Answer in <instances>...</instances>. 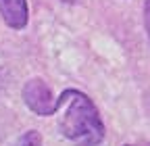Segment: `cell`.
I'll list each match as a JSON object with an SVG mask.
<instances>
[{
    "instance_id": "6da1fadb",
    "label": "cell",
    "mask_w": 150,
    "mask_h": 146,
    "mask_svg": "<svg viewBox=\"0 0 150 146\" xmlns=\"http://www.w3.org/2000/svg\"><path fill=\"white\" fill-rule=\"evenodd\" d=\"M56 113L61 136L75 146H100L106 136V127L98 106L81 90L69 88L56 96Z\"/></svg>"
},
{
    "instance_id": "7a4b0ae2",
    "label": "cell",
    "mask_w": 150,
    "mask_h": 146,
    "mask_svg": "<svg viewBox=\"0 0 150 146\" xmlns=\"http://www.w3.org/2000/svg\"><path fill=\"white\" fill-rule=\"evenodd\" d=\"M23 102L31 113H35L38 117H48V115H56V96L52 94L50 86L42 79V77H31L25 82L23 86Z\"/></svg>"
},
{
    "instance_id": "3957f363",
    "label": "cell",
    "mask_w": 150,
    "mask_h": 146,
    "mask_svg": "<svg viewBox=\"0 0 150 146\" xmlns=\"http://www.w3.org/2000/svg\"><path fill=\"white\" fill-rule=\"evenodd\" d=\"M0 15L11 29H25L29 21L27 0H0Z\"/></svg>"
},
{
    "instance_id": "277c9868",
    "label": "cell",
    "mask_w": 150,
    "mask_h": 146,
    "mask_svg": "<svg viewBox=\"0 0 150 146\" xmlns=\"http://www.w3.org/2000/svg\"><path fill=\"white\" fill-rule=\"evenodd\" d=\"M19 146H42V134L38 130H29L19 138Z\"/></svg>"
},
{
    "instance_id": "5b68a950",
    "label": "cell",
    "mask_w": 150,
    "mask_h": 146,
    "mask_svg": "<svg viewBox=\"0 0 150 146\" xmlns=\"http://www.w3.org/2000/svg\"><path fill=\"white\" fill-rule=\"evenodd\" d=\"M144 15H146V29L150 33V0H146V4H144Z\"/></svg>"
},
{
    "instance_id": "8992f818",
    "label": "cell",
    "mask_w": 150,
    "mask_h": 146,
    "mask_svg": "<svg viewBox=\"0 0 150 146\" xmlns=\"http://www.w3.org/2000/svg\"><path fill=\"white\" fill-rule=\"evenodd\" d=\"M125 146H131V144H125Z\"/></svg>"
}]
</instances>
